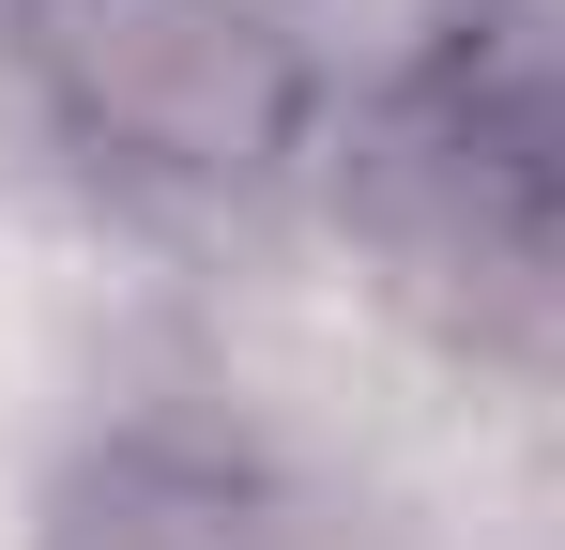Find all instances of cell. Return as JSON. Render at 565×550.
<instances>
[{"instance_id": "cell-3", "label": "cell", "mask_w": 565, "mask_h": 550, "mask_svg": "<svg viewBox=\"0 0 565 550\" xmlns=\"http://www.w3.org/2000/svg\"><path fill=\"white\" fill-rule=\"evenodd\" d=\"M46 550H321L306 505L245 444H199V429H122L77 458Z\"/></svg>"}, {"instance_id": "cell-1", "label": "cell", "mask_w": 565, "mask_h": 550, "mask_svg": "<svg viewBox=\"0 0 565 550\" xmlns=\"http://www.w3.org/2000/svg\"><path fill=\"white\" fill-rule=\"evenodd\" d=\"M367 230L489 321H565V15H459L382 92Z\"/></svg>"}, {"instance_id": "cell-2", "label": "cell", "mask_w": 565, "mask_h": 550, "mask_svg": "<svg viewBox=\"0 0 565 550\" xmlns=\"http://www.w3.org/2000/svg\"><path fill=\"white\" fill-rule=\"evenodd\" d=\"M46 123L138 183H260L306 138V46L260 0H0Z\"/></svg>"}]
</instances>
